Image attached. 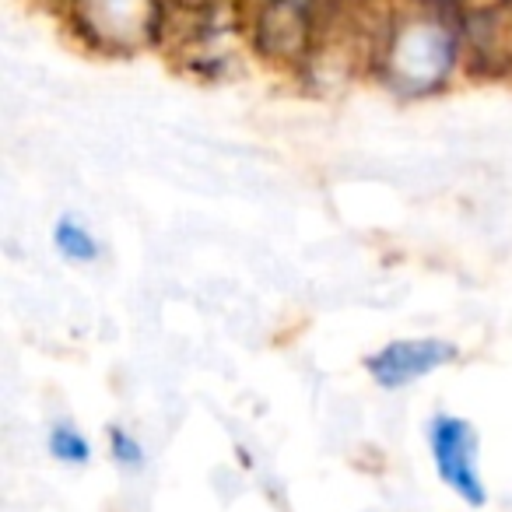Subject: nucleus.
I'll use <instances>...</instances> for the list:
<instances>
[{"mask_svg": "<svg viewBox=\"0 0 512 512\" xmlns=\"http://www.w3.org/2000/svg\"><path fill=\"white\" fill-rule=\"evenodd\" d=\"M463 43L456 0H400L383 15L372 60L390 92L421 99L453 78Z\"/></svg>", "mask_w": 512, "mask_h": 512, "instance_id": "nucleus-1", "label": "nucleus"}, {"mask_svg": "<svg viewBox=\"0 0 512 512\" xmlns=\"http://www.w3.org/2000/svg\"><path fill=\"white\" fill-rule=\"evenodd\" d=\"M172 0H67V22L99 53H137L165 39Z\"/></svg>", "mask_w": 512, "mask_h": 512, "instance_id": "nucleus-2", "label": "nucleus"}, {"mask_svg": "<svg viewBox=\"0 0 512 512\" xmlns=\"http://www.w3.org/2000/svg\"><path fill=\"white\" fill-rule=\"evenodd\" d=\"M428 446H432L435 474L456 498L481 509L488 502L481 470H477V432L467 418L456 414H435L428 421Z\"/></svg>", "mask_w": 512, "mask_h": 512, "instance_id": "nucleus-3", "label": "nucleus"}, {"mask_svg": "<svg viewBox=\"0 0 512 512\" xmlns=\"http://www.w3.org/2000/svg\"><path fill=\"white\" fill-rule=\"evenodd\" d=\"M453 358L456 344L439 341V337H407V341H390L376 355H369L365 369H369L372 383L383 386V390H404V386L449 365Z\"/></svg>", "mask_w": 512, "mask_h": 512, "instance_id": "nucleus-4", "label": "nucleus"}, {"mask_svg": "<svg viewBox=\"0 0 512 512\" xmlns=\"http://www.w3.org/2000/svg\"><path fill=\"white\" fill-rule=\"evenodd\" d=\"M53 246H57V253L64 256V260H71V264H92L102 253L92 228H88L85 221L71 218V214H64V218L53 225Z\"/></svg>", "mask_w": 512, "mask_h": 512, "instance_id": "nucleus-5", "label": "nucleus"}, {"mask_svg": "<svg viewBox=\"0 0 512 512\" xmlns=\"http://www.w3.org/2000/svg\"><path fill=\"white\" fill-rule=\"evenodd\" d=\"M46 449L53 460L67 463V467H85L92 460V442L85 439V432L71 425V421H57L46 435Z\"/></svg>", "mask_w": 512, "mask_h": 512, "instance_id": "nucleus-6", "label": "nucleus"}, {"mask_svg": "<svg viewBox=\"0 0 512 512\" xmlns=\"http://www.w3.org/2000/svg\"><path fill=\"white\" fill-rule=\"evenodd\" d=\"M109 456H113L116 467H120V470H130V474L144 470V463H148V453H144L141 439H137L134 432H127L123 425H113V428H109Z\"/></svg>", "mask_w": 512, "mask_h": 512, "instance_id": "nucleus-7", "label": "nucleus"}, {"mask_svg": "<svg viewBox=\"0 0 512 512\" xmlns=\"http://www.w3.org/2000/svg\"><path fill=\"white\" fill-rule=\"evenodd\" d=\"M50 4H57V8H60V11H64V8H67V0H50Z\"/></svg>", "mask_w": 512, "mask_h": 512, "instance_id": "nucleus-8", "label": "nucleus"}]
</instances>
